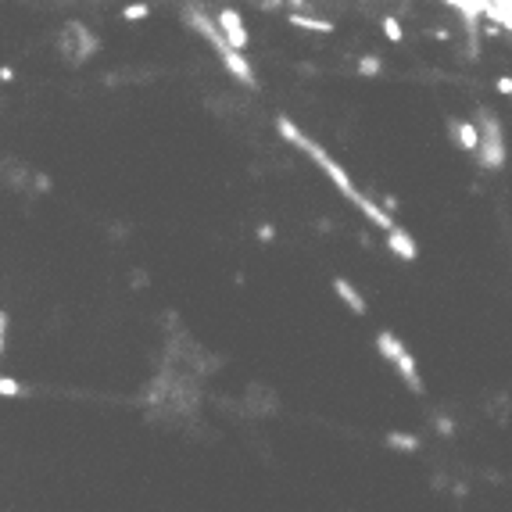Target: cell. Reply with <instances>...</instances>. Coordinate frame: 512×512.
I'll return each instance as SVG.
<instances>
[{
	"label": "cell",
	"mask_w": 512,
	"mask_h": 512,
	"mask_svg": "<svg viewBox=\"0 0 512 512\" xmlns=\"http://www.w3.org/2000/svg\"><path fill=\"white\" fill-rule=\"evenodd\" d=\"M254 240H258V244H272L276 240V226L272 222H262L258 229H254Z\"/></svg>",
	"instance_id": "obj_16"
},
{
	"label": "cell",
	"mask_w": 512,
	"mask_h": 512,
	"mask_svg": "<svg viewBox=\"0 0 512 512\" xmlns=\"http://www.w3.org/2000/svg\"><path fill=\"white\" fill-rule=\"evenodd\" d=\"M383 444H387L391 452H405V455L419 452V437H416V434H405V430H391V434H383Z\"/></svg>",
	"instance_id": "obj_9"
},
{
	"label": "cell",
	"mask_w": 512,
	"mask_h": 512,
	"mask_svg": "<svg viewBox=\"0 0 512 512\" xmlns=\"http://www.w3.org/2000/svg\"><path fill=\"white\" fill-rule=\"evenodd\" d=\"M222 61H226V69H229V76H233V79H240L247 90H258V79H254V72H251V61L244 58V51H233V47H226V51H222Z\"/></svg>",
	"instance_id": "obj_7"
},
{
	"label": "cell",
	"mask_w": 512,
	"mask_h": 512,
	"mask_svg": "<svg viewBox=\"0 0 512 512\" xmlns=\"http://www.w3.org/2000/svg\"><path fill=\"white\" fill-rule=\"evenodd\" d=\"M29 387L22 380H15V376H0V398H26Z\"/></svg>",
	"instance_id": "obj_11"
},
{
	"label": "cell",
	"mask_w": 512,
	"mask_h": 512,
	"mask_svg": "<svg viewBox=\"0 0 512 512\" xmlns=\"http://www.w3.org/2000/svg\"><path fill=\"white\" fill-rule=\"evenodd\" d=\"M276 130L283 133V140H287V143H294L297 151H305V155H308V158L319 165V173H326V179H330V183H333V186L340 190V194H344V197H348V201H351V204H355V208H358L362 215H366V219H369L376 229H383V233H387V229L394 226V215H387V211H383L376 201H369L366 194H362V190L355 186V179L348 176V168L340 165V161H337V158L326 151V147H319V143H315V140H312L305 130H297V125H294L287 115H280V118H276Z\"/></svg>",
	"instance_id": "obj_1"
},
{
	"label": "cell",
	"mask_w": 512,
	"mask_h": 512,
	"mask_svg": "<svg viewBox=\"0 0 512 512\" xmlns=\"http://www.w3.org/2000/svg\"><path fill=\"white\" fill-rule=\"evenodd\" d=\"M290 26L294 29H308V33H333V22H323V18H312V15H301V11L290 15Z\"/></svg>",
	"instance_id": "obj_10"
},
{
	"label": "cell",
	"mask_w": 512,
	"mask_h": 512,
	"mask_svg": "<svg viewBox=\"0 0 512 512\" xmlns=\"http://www.w3.org/2000/svg\"><path fill=\"white\" fill-rule=\"evenodd\" d=\"M383 36H387L391 39V44H401V22H398V18H391V15H383Z\"/></svg>",
	"instance_id": "obj_13"
},
{
	"label": "cell",
	"mask_w": 512,
	"mask_h": 512,
	"mask_svg": "<svg viewBox=\"0 0 512 512\" xmlns=\"http://www.w3.org/2000/svg\"><path fill=\"white\" fill-rule=\"evenodd\" d=\"M391 366L398 369L401 383H405V387H409L416 398H423V394H426V383H423V376H419V362H416V355H412L409 348H401V351L391 358Z\"/></svg>",
	"instance_id": "obj_4"
},
{
	"label": "cell",
	"mask_w": 512,
	"mask_h": 512,
	"mask_svg": "<svg viewBox=\"0 0 512 512\" xmlns=\"http://www.w3.org/2000/svg\"><path fill=\"white\" fill-rule=\"evenodd\" d=\"M11 79H15V69L4 65V69H0V82H11Z\"/></svg>",
	"instance_id": "obj_18"
},
{
	"label": "cell",
	"mask_w": 512,
	"mask_h": 512,
	"mask_svg": "<svg viewBox=\"0 0 512 512\" xmlns=\"http://www.w3.org/2000/svg\"><path fill=\"white\" fill-rule=\"evenodd\" d=\"M477 133H480V143H477V161L484 173H502L505 168V136H502V122L491 115V112H480L477 118Z\"/></svg>",
	"instance_id": "obj_2"
},
{
	"label": "cell",
	"mask_w": 512,
	"mask_h": 512,
	"mask_svg": "<svg viewBox=\"0 0 512 512\" xmlns=\"http://www.w3.org/2000/svg\"><path fill=\"white\" fill-rule=\"evenodd\" d=\"M151 15V8L147 4H130V8H122V18H130V22H140V18Z\"/></svg>",
	"instance_id": "obj_14"
},
{
	"label": "cell",
	"mask_w": 512,
	"mask_h": 512,
	"mask_svg": "<svg viewBox=\"0 0 512 512\" xmlns=\"http://www.w3.org/2000/svg\"><path fill=\"white\" fill-rule=\"evenodd\" d=\"M215 26H219V33H222V39L233 47V51H244L247 47V26H244V18H240V11H233V8H219V15H215Z\"/></svg>",
	"instance_id": "obj_3"
},
{
	"label": "cell",
	"mask_w": 512,
	"mask_h": 512,
	"mask_svg": "<svg viewBox=\"0 0 512 512\" xmlns=\"http://www.w3.org/2000/svg\"><path fill=\"white\" fill-rule=\"evenodd\" d=\"M498 94H502V97H509V94H512V79H509V76H502V79H498Z\"/></svg>",
	"instance_id": "obj_17"
},
{
	"label": "cell",
	"mask_w": 512,
	"mask_h": 512,
	"mask_svg": "<svg viewBox=\"0 0 512 512\" xmlns=\"http://www.w3.org/2000/svg\"><path fill=\"white\" fill-rule=\"evenodd\" d=\"M448 133H452V140L459 143V151H469V155L477 151V143H480L477 122H469V118H452V122H448Z\"/></svg>",
	"instance_id": "obj_8"
},
{
	"label": "cell",
	"mask_w": 512,
	"mask_h": 512,
	"mask_svg": "<svg viewBox=\"0 0 512 512\" xmlns=\"http://www.w3.org/2000/svg\"><path fill=\"white\" fill-rule=\"evenodd\" d=\"M434 430H437L441 437H455V423L448 419V416H434Z\"/></svg>",
	"instance_id": "obj_15"
},
{
	"label": "cell",
	"mask_w": 512,
	"mask_h": 512,
	"mask_svg": "<svg viewBox=\"0 0 512 512\" xmlns=\"http://www.w3.org/2000/svg\"><path fill=\"white\" fill-rule=\"evenodd\" d=\"M330 287H333V294L340 297V301H344V308H348V312H355L358 319H362V315H369V301L362 297V290L348 280V276H333Z\"/></svg>",
	"instance_id": "obj_5"
},
{
	"label": "cell",
	"mask_w": 512,
	"mask_h": 512,
	"mask_svg": "<svg viewBox=\"0 0 512 512\" xmlns=\"http://www.w3.org/2000/svg\"><path fill=\"white\" fill-rule=\"evenodd\" d=\"M355 72H358V76H380V72H383V61L373 58V54H366V58H358Z\"/></svg>",
	"instance_id": "obj_12"
},
{
	"label": "cell",
	"mask_w": 512,
	"mask_h": 512,
	"mask_svg": "<svg viewBox=\"0 0 512 512\" xmlns=\"http://www.w3.org/2000/svg\"><path fill=\"white\" fill-rule=\"evenodd\" d=\"M383 244H387V251H391V254H398L401 262H416V258H419V247H416V240H412V233L405 229V226H398V222L387 229Z\"/></svg>",
	"instance_id": "obj_6"
},
{
	"label": "cell",
	"mask_w": 512,
	"mask_h": 512,
	"mask_svg": "<svg viewBox=\"0 0 512 512\" xmlns=\"http://www.w3.org/2000/svg\"><path fill=\"white\" fill-rule=\"evenodd\" d=\"M290 8H305V0H290Z\"/></svg>",
	"instance_id": "obj_19"
}]
</instances>
